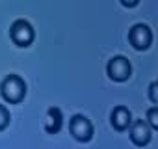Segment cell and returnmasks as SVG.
<instances>
[{
  "label": "cell",
  "instance_id": "obj_1",
  "mask_svg": "<svg viewBox=\"0 0 158 149\" xmlns=\"http://www.w3.org/2000/svg\"><path fill=\"white\" fill-rule=\"evenodd\" d=\"M23 93H24V88H23V84H21L17 79L6 80V84H4V95H6V99L17 101V99L23 97Z\"/></svg>",
  "mask_w": 158,
  "mask_h": 149
},
{
  "label": "cell",
  "instance_id": "obj_2",
  "mask_svg": "<svg viewBox=\"0 0 158 149\" xmlns=\"http://www.w3.org/2000/svg\"><path fill=\"white\" fill-rule=\"evenodd\" d=\"M110 73H112L114 79L123 80V79H127V74L130 73V65H128L123 58H115V60L110 63Z\"/></svg>",
  "mask_w": 158,
  "mask_h": 149
},
{
  "label": "cell",
  "instance_id": "obj_3",
  "mask_svg": "<svg viewBox=\"0 0 158 149\" xmlns=\"http://www.w3.org/2000/svg\"><path fill=\"white\" fill-rule=\"evenodd\" d=\"M73 132H74V136H76V138H80V140H88V138H89L91 129H89V125H88V121H86V119H82V117H74Z\"/></svg>",
  "mask_w": 158,
  "mask_h": 149
},
{
  "label": "cell",
  "instance_id": "obj_4",
  "mask_svg": "<svg viewBox=\"0 0 158 149\" xmlns=\"http://www.w3.org/2000/svg\"><path fill=\"white\" fill-rule=\"evenodd\" d=\"M141 134H143L145 138H149V132H147V129H145V127L139 123V125L134 129V134H132V136H134V140H136L138 143H141Z\"/></svg>",
  "mask_w": 158,
  "mask_h": 149
}]
</instances>
